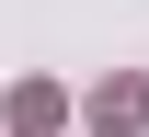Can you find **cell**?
Here are the masks:
<instances>
[{"mask_svg":"<svg viewBox=\"0 0 149 137\" xmlns=\"http://www.w3.org/2000/svg\"><path fill=\"white\" fill-rule=\"evenodd\" d=\"M57 114H69V103H57V92H46V80H23V92H12V137H46Z\"/></svg>","mask_w":149,"mask_h":137,"instance_id":"cell-2","label":"cell"},{"mask_svg":"<svg viewBox=\"0 0 149 137\" xmlns=\"http://www.w3.org/2000/svg\"><path fill=\"white\" fill-rule=\"evenodd\" d=\"M92 126H103V137L149 126V92H138V80H103V92H92Z\"/></svg>","mask_w":149,"mask_h":137,"instance_id":"cell-1","label":"cell"}]
</instances>
